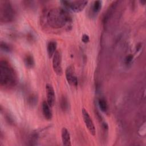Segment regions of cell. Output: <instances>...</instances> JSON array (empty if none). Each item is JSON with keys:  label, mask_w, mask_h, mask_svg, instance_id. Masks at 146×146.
<instances>
[{"label": "cell", "mask_w": 146, "mask_h": 146, "mask_svg": "<svg viewBox=\"0 0 146 146\" xmlns=\"http://www.w3.org/2000/svg\"><path fill=\"white\" fill-rule=\"evenodd\" d=\"M71 20L68 13L63 9L55 7L50 10L46 15V22L52 29L63 27Z\"/></svg>", "instance_id": "1"}, {"label": "cell", "mask_w": 146, "mask_h": 146, "mask_svg": "<svg viewBox=\"0 0 146 146\" xmlns=\"http://www.w3.org/2000/svg\"><path fill=\"white\" fill-rule=\"evenodd\" d=\"M17 76L14 69L8 62L1 60L0 62V84L2 87L10 88L17 83Z\"/></svg>", "instance_id": "2"}, {"label": "cell", "mask_w": 146, "mask_h": 146, "mask_svg": "<svg viewBox=\"0 0 146 146\" xmlns=\"http://www.w3.org/2000/svg\"><path fill=\"white\" fill-rule=\"evenodd\" d=\"M14 17L13 7L8 1H1L0 6V18L2 22H10Z\"/></svg>", "instance_id": "3"}, {"label": "cell", "mask_w": 146, "mask_h": 146, "mask_svg": "<svg viewBox=\"0 0 146 146\" xmlns=\"http://www.w3.org/2000/svg\"><path fill=\"white\" fill-rule=\"evenodd\" d=\"M63 6L75 13L82 11L88 3L87 1H62Z\"/></svg>", "instance_id": "4"}, {"label": "cell", "mask_w": 146, "mask_h": 146, "mask_svg": "<svg viewBox=\"0 0 146 146\" xmlns=\"http://www.w3.org/2000/svg\"><path fill=\"white\" fill-rule=\"evenodd\" d=\"M52 68L55 73L59 76L63 74L62 66V53L60 50H56L52 56Z\"/></svg>", "instance_id": "5"}, {"label": "cell", "mask_w": 146, "mask_h": 146, "mask_svg": "<svg viewBox=\"0 0 146 146\" xmlns=\"http://www.w3.org/2000/svg\"><path fill=\"white\" fill-rule=\"evenodd\" d=\"M82 117H83L84 124L86 128H87L88 131H89L91 135H92V136H95L96 134V129H95V125L94 124V122L90 114L84 108H83L82 109Z\"/></svg>", "instance_id": "6"}, {"label": "cell", "mask_w": 146, "mask_h": 146, "mask_svg": "<svg viewBox=\"0 0 146 146\" xmlns=\"http://www.w3.org/2000/svg\"><path fill=\"white\" fill-rule=\"evenodd\" d=\"M65 76L67 83L71 86L76 87L78 84L77 77L75 73V70L73 66H68L65 70Z\"/></svg>", "instance_id": "7"}, {"label": "cell", "mask_w": 146, "mask_h": 146, "mask_svg": "<svg viewBox=\"0 0 146 146\" xmlns=\"http://www.w3.org/2000/svg\"><path fill=\"white\" fill-rule=\"evenodd\" d=\"M46 92L47 96V102L50 107H53L55 103V94L52 86L50 84H47L46 86Z\"/></svg>", "instance_id": "8"}, {"label": "cell", "mask_w": 146, "mask_h": 146, "mask_svg": "<svg viewBox=\"0 0 146 146\" xmlns=\"http://www.w3.org/2000/svg\"><path fill=\"white\" fill-rule=\"evenodd\" d=\"M61 138L62 144L64 146H70L71 145V136L68 129L63 127L61 130Z\"/></svg>", "instance_id": "9"}, {"label": "cell", "mask_w": 146, "mask_h": 146, "mask_svg": "<svg viewBox=\"0 0 146 146\" xmlns=\"http://www.w3.org/2000/svg\"><path fill=\"white\" fill-rule=\"evenodd\" d=\"M50 106L48 104L47 101H43L42 104V113L46 120H50L52 119V111L51 110Z\"/></svg>", "instance_id": "10"}, {"label": "cell", "mask_w": 146, "mask_h": 146, "mask_svg": "<svg viewBox=\"0 0 146 146\" xmlns=\"http://www.w3.org/2000/svg\"><path fill=\"white\" fill-rule=\"evenodd\" d=\"M57 44L56 42L54 40L50 41L47 45V51L48 56L50 58H52L54 54L56 51Z\"/></svg>", "instance_id": "11"}, {"label": "cell", "mask_w": 146, "mask_h": 146, "mask_svg": "<svg viewBox=\"0 0 146 146\" xmlns=\"http://www.w3.org/2000/svg\"><path fill=\"white\" fill-rule=\"evenodd\" d=\"M24 63L27 68H33L35 64L33 56L31 54H27L24 58Z\"/></svg>", "instance_id": "12"}, {"label": "cell", "mask_w": 146, "mask_h": 146, "mask_svg": "<svg viewBox=\"0 0 146 146\" xmlns=\"http://www.w3.org/2000/svg\"><path fill=\"white\" fill-rule=\"evenodd\" d=\"M98 104L99 108L100 110L103 112H106L107 110V104L106 101L104 98H100L98 100Z\"/></svg>", "instance_id": "13"}, {"label": "cell", "mask_w": 146, "mask_h": 146, "mask_svg": "<svg viewBox=\"0 0 146 146\" xmlns=\"http://www.w3.org/2000/svg\"><path fill=\"white\" fill-rule=\"evenodd\" d=\"M102 7V2L100 1H94L92 6V11L95 14L98 13L101 9Z\"/></svg>", "instance_id": "14"}, {"label": "cell", "mask_w": 146, "mask_h": 146, "mask_svg": "<svg viewBox=\"0 0 146 146\" xmlns=\"http://www.w3.org/2000/svg\"><path fill=\"white\" fill-rule=\"evenodd\" d=\"M1 50L6 52H10L11 50L10 46L9 44H7L6 43L3 42H1Z\"/></svg>", "instance_id": "15"}, {"label": "cell", "mask_w": 146, "mask_h": 146, "mask_svg": "<svg viewBox=\"0 0 146 146\" xmlns=\"http://www.w3.org/2000/svg\"><path fill=\"white\" fill-rule=\"evenodd\" d=\"M61 107L63 111H66L68 107V104L67 102V99L63 97L61 101Z\"/></svg>", "instance_id": "16"}, {"label": "cell", "mask_w": 146, "mask_h": 146, "mask_svg": "<svg viewBox=\"0 0 146 146\" xmlns=\"http://www.w3.org/2000/svg\"><path fill=\"white\" fill-rule=\"evenodd\" d=\"M82 40L83 42L86 43H88L90 40V38H89V36L87 34H83L82 36Z\"/></svg>", "instance_id": "17"}, {"label": "cell", "mask_w": 146, "mask_h": 146, "mask_svg": "<svg viewBox=\"0 0 146 146\" xmlns=\"http://www.w3.org/2000/svg\"><path fill=\"white\" fill-rule=\"evenodd\" d=\"M132 55H128L127 57H126V58H125V62H126V63H129L131 60H132Z\"/></svg>", "instance_id": "18"}]
</instances>
